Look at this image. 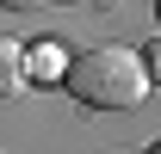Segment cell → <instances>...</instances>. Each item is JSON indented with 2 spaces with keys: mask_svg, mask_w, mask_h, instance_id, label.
Returning <instances> with one entry per match:
<instances>
[{
  "mask_svg": "<svg viewBox=\"0 0 161 154\" xmlns=\"http://www.w3.org/2000/svg\"><path fill=\"white\" fill-rule=\"evenodd\" d=\"M68 93L93 111H130L142 105V86H149V68H142V49H118V43H99V49H80L68 62Z\"/></svg>",
  "mask_w": 161,
  "mask_h": 154,
  "instance_id": "cell-1",
  "label": "cell"
},
{
  "mask_svg": "<svg viewBox=\"0 0 161 154\" xmlns=\"http://www.w3.org/2000/svg\"><path fill=\"white\" fill-rule=\"evenodd\" d=\"M25 80H31V62H25V43H19V37H0V99L25 93Z\"/></svg>",
  "mask_w": 161,
  "mask_h": 154,
  "instance_id": "cell-2",
  "label": "cell"
},
{
  "mask_svg": "<svg viewBox=\"0 0 161 154\" xmlns=\"http://www.w3.org/2000/svg\"><path fill=\"white\" fill-rule=\"evenodd\" d=\"M142 68H149V80H161V37L149 43V49H142Z\"/></svg>",
  "mask_w": 161,
  "mask_h": 154,
  "instance_id": "cell-3",
  "label": "cell"
},
{
  "mask_svg": "<svg viewBox=\"0 0 161 154\" xmlns=\"http://www.w3.org/2000/svg\"><path fill=\"white\" fill-rule=\"evenodd\" d=\"M0 6H13V13H25V6H37V0H0Z\"/></svg>",
  "mask_w": 161,
  "mask_h": 154,
  "instance_id": "cell-4",
  "label": "cell"
},
{
  "mask_svg": "<svg viewBox=\"0 0 161 154\" xmlns=\"http://www.w3.org/2000/svg\"><path fill=\"white\" fill-rule=\"evenodd\" d=\"M149 154H161V148H149Z\"/></svg>",
  "mask_w": 161,
  "mask_h": 154,
  "instance_id": "cell-5",
  "label": "cell"
},
{
  "mask_svg": "<svg viewBox=\"0 0 161 154\" xmlns=\"http://www.w3.org/2000/svg\"><path fill=\"white\" fill-rule=\"evenodd\" d=\"M155 13H161V6H155Z\"/></svg>",
  "mask_w": 161,
  "mask_h": 154,
  "instance_id": "cell-6",
  "label": "cell"
}]
</instances>
